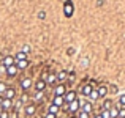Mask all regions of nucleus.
Masks as SVG:
<instances>
[{"label":"nucleus","instance_id":"a878e982","mask_svg":"<svg viewBox=\"0 0 125 118\" xmlns=\"http://www.w3.org/2000/svg\"><path fill=\"white\" fill-rule=\"evenodd\" d=\"M0 118H10V112H6V110H0Z\"/></svg>","mask_w":125,"mask_h":118},{"label":"nucleus","instance_id":"39448f33","mask_svg":"<svg viewBox=\"0 0 125 118\" xmlns=\"http://www.w3.org/2000/svg\"><path fill=\"white\" fill-rule=\"evenodd\" d=\"M32 84H33V82H32V79H30V77H24V79L21 80V84H19V85H21V88H22L24 91H27L29 88L32 87Z\"/></svg>","mask_w":125,"mask_h":118},{"label":"nucleus","instance_id":"5701e85b","mask_svg":"<svg viewBox=\"0 0 125 118\" xmlns=\"http://www.w3.org/2000/svg\"><path fill=\"white\" fill-rule=\"evenodd\" d=\"M6 88H8V85H6L5 82H0V96H3V93L6 91Z\"/></svg>","mask_w":125,"mask_h":118},{"label":"nucleus","instance_id":"2f4dec72","mask_svg":"<svg viewBox=\"0 0 125 118\" xmlns=\"http://www.w3.org/2000/svg\"><path fill=\"white\" fill-rule=\"evenodd\" d=\"M2 101H3V96H0V104H2Z\"/></svg>","mask_w":125,"mask_h":118},{"label":"nucleus","instance_id":"f8f14e48","mask_svg":"<svg viewBox=\"0 0 125 118\" xmlns=\"http://www.w3.org/2000/svg\"><path fill=\"white\" fill-rule=\"evenodd\" d=\"M97 91H98V98H106V94H108V87L106 85H100V87L97 88Z\"/></svg>","mask_w":125,"mask_h":118},{"label":"nucleus","instance_id":"c756f323","mask_svg":"<svg viewBox=\"0 0 125 118\" xmlns=\"http://www.w3.org/2000/svg\"><path fill=\"white\" fill-rule=\"evenodd\" d=\"M55 117H57V115H52V113H46V115H44V118H55Z\"/></svg>","mask_w":125,"mask_h":118},{"label":"nucleus","instance_id":"dca6fc26","mask_svg":"<svg viewBox=\"0 0 125 118\" xmlns=\"http://www.w3.org/2000/svg\"><path fill=\"white\" fill-rule=\"evenodd\" d=\"M55 82H57V76H55V74H48V77H46V85H54Z\"/></svg>","mask_w":125,"mask_h":118},{"label":"nucleus","instance_id":"b1692460","mask_svg":"<svg viewBox=\"0 0 125 118\" xmlns=\"http://www.w3.org/2000/svg\"><path fill=\"white\" fill-rule=\"evenodd\" d=\"M89 98H90V99H94V101L98 99V91H97V90H92V93L89 94Z\"/></svg>","mask_w":125,"mask_h":118},{"label":"nucleus","instance_id":"4468645a","mask_svg":"<svg viewBox=\"0 0 125 118\" xmlns=\"http://www.w3.org/2000/svg\"><path fill=\"white\" fill-rule=\"evenodd\" d=\"M52 104H54V106H57V107H62V106L65 104L63 96H54V99H52Z\"/></svg>","mask_w":125,"mask_h":118},{"label":"nucleus","instance_id":"6e6552de","mask_svg":"<svg viewBox=\"0 0 125 118\" xmlns=\"http://www.w3.org/2000/svg\"><path fill=\"white\" fill-rule=\"evenodd\" d=\"M46 80H43V79H38L37 82H35V90L37 91H44L46 90Z\"/></svg>","mask_w":125,"mask_h":118},{"label":"nucleus","instance_id":"9d476101","mask_svg":"<svg viewBox=\"0 0 125 118\" xmlns=\"http://www.w3.org/2000/svg\"><path fill=\"white\" fill-rule=\"evenodd\" d=\"M35 112H37V106H35V104H27V106H25V115L27 117L35 115Z\"/></svg>","mask_w":125,"mask_h":118},{"label":"nucleus","instance_id":"423d86ee","mask_svg":"<svg viewBox=\"0 0 125 118\" xmlns=\"http://www.w3.org/2000/svg\"><path fill=\"white\" fill-rule=\"evenodd\" d=\"M14 96H16V90L13 87H8L6 88V91L5 93H3V98H5V99H14Z\"/></svg>","mask_w":125,"mask_h":118},{"label":"nucleus","instance_id":"9b49d317","mask_svg":"<svg viewBox=\"0 0 125 118\" xmlns=\"http://www.w3.org/2000/svg\"><path fill=\"white\" fill-rule=\"evenodd\" d=\"M5 71H6V76L8 77H14L16 74H18V68H16V65H13V66H8V68H5Z\"/></svg>","mask_w":125,"mask_h":118},{"label":"nucleus","instance_id":"a211bd4d","mask_svg":"<svg viewBox=\"0 0 125 118\" xmlns=\"http://www.w3.org/2000/svg\"><path fill=\"white\" fill-rule=\"evenodd\" d=\"M55 76H57V82H59V84H63V80L67 79L68 74H67V71H60V73H57Z\"/></svg>","mask_w":125,"mask_h":118},{"label":"nucleus","instance_id":"412c9836","mask_svg":"<svg viewBox=\"0 0 125 118\" xmlns=\"http://www.w3.org/2000/svg\"><path fill=\"white\" fill-rule=\"evenodd\" d=\"M59 110H60V107L54 106V104H51V106L48 107V113H52V115H57V113H59Z\"/></svg>","mask_w":125,"mask_h":118},{"label":"nucleus","instance_id":"2eb2a0df","mask_svg":"<svg viewBox=\"0 0 125 118\" xmlns=\"http://www.w3.org/2000/svg\"><path fill=\"white\" fill-rule=\"evenodd\" d=\"M16 68L18 69H25V68L29 66V60H19V61H16Z\"/></svg>","mask_w":125,"mask_h":118},{"label":"nucleus","instance_id":"7c9ffc66","mask_svg":"<svg viewBox=\"0 0 125 118\" xmlns=\"http://www.w3.org/2000/svg\"><path fill=\"white\" fill-rule=\"evenodd\" d=\"M94 118H103V117H101V115H100V113H98V115H95Z\"/></svg>","mask_w":125,"mask_h":118},{"label":"nucleus","instance_id":"c85d7f7f","mask_svg":"<svg viewBox=\"0 0 125 118\" xmlns=\"http://www.w3.org/2000/svg\"><path fill=\"white\" fill-rule=\"evenodd\" d=\"M119 102H120V106L125 107V94H122V96L119 98Z\"/></svg>","mask_w":125,"mask_h":118},{"label":"nucleus","instance_id":"0eeeda50","mask_svg":"<svg viewBox=\"0 0 125 118\" xmlns=\"http://www.w3.org/2000/svg\"><path fill=\"white\" fill-rule=\"evenodd\" d=\"M16 63V60H14V57L13 55H6L5 58H3V61H2V65L5 68H8V66H13V65Z\"/></svg>","mask_w":125,"mask_h":118},{"label":"nucleus","instance_id":"f03ea898","mask_svg":"<svg viewBox=\"0 0 125 118\" xmlns=\"http://www.w3.org/2000/svg\"><path fill=\"white\" fill-rule=\"evenodd\" d=\"M13 101L11 99H5L3 98V101H2V104H0V110H6V112H10V110L13 109Z\"/></svg>","mask_w":125,"mask_h":118},{"label":"nucleus","instance_id":"20e7f679","mask_svg":"<svg viewBox=\"0 0 125 118\" xmlns=\"http://www.w3.org/2000/svg\"><path fill=\"white\" fill-rule=\"evenodd\" d=\"M63 99H65V104L73 102L74 99H78V98H76V91H67V93L63 94Z\"/></svg>","mask_w":125,"mask_h":118},{"label":"nucleus","instance_id":"bb28decb","mask_svg":"<svg viewBox=\"0 0 125 118\" xmlns=\"http://www.w3.org/2000/svg\"><path fill=\"white\" fill-rule=\"evenodd\" d=\"M103 118H111V115H109V110H101V113H100Z\"/></svg>","mask_w":125,"mask_h":118},{"label":"nucleus","instance_id":"1a4fd4ad","mask_svg":"<svg viewBox=\"0 0 125 118\" xmlns=\"http://www.w3.org/2000/svg\"><path fill=\"white\" fill-rule=\"evenodd\" d=\"M92 90H94V88H92L90 84H84L83 87H81V94H83V96H89V94L92 93Z\"/></svg>","mask_w":125,"mask_h":118},{"label":"nucleus","instance_id":"f257e3e1","mask_svg":"<svg viewBox=\"0 0 125 118\" xmlns=\"http://www.w3.org/2000/svg\"><path fill=\"white\" fill-rule=\"evenodd\" d=\"M79 109H81V102H79L78 99H74L73 102L68 104V112H70V113H76V112H79Z\"/></svg>","mask_w":125,"mask_h":118},{"label":"nucleus","instance_id":"473e14b6","mask_svg":"<svg viewBox=\"0 0 125 118\" xmlns=\"http://www.w3.org/2000/svg\"><path fill=\"white\" fill-rule=\"evenodd\" d=\"M70 118H74V117H70Z\"/></svg>","mask_w":125,"mask_h":118},{"label":"nucleus","instance_id":"ddd939ff","mask_svg":"<svg viewBox=\"0 0 125 118\" xmlns=\"http://www.w3.org/2000/svg\"><path fill=\"white\" fill-rule=\"evenodd\" d=\"M92 109H94V107H92V102H89V101H85L84 104H81V109H79V110H83V112H85V113H89V115H90Z\"/></svg>","mask_w":125,"mask_h":118},{"label":"nucleus","instance_id":"aec40b11","mask_svg":"<svg viewBox=\"0 0 125 118\" xmlns=\"http://www.w3.org/2000/svg\"><path fill=\"white\" fill-rule=\"evenodd\" d=\"M111 107H113V101H111V99H104L103 104H101V109H103V110H109Z\"/></svg>","mask_w":125,"mask_h":118},{"label":"nucleus","instance_id":"6ab92c4d","mask_svg":"<svg viewBox=\"0 0 125 118\" xmlns=\"http://www.w3.org/2000/svg\"><path fill=\"white\" fill-rule=\"evenodd\" d=\"M109 115H111V118H119V107L113 106L109 109Z\"/></svg>","mask_w":125,"mask_h":118},{"label":"nucleus","instance_id":"393cba45","mask_svg":"<svg viewBox=\"0 0 125 118\" xmlns=\"http://www.w3.org/2000/svg\"><path fill=\"white\" fill-rule=\"evenodd\" d=\"M76 118H90V115H89V113H85V112H83V110H79V113H78Z\"/></svg>","mask_w":125,"mask_h":118},{"label":"nucleus","instance_id":"f3484780","mask_svg":"<svg viewBox=\"0 0 125 118\" xmlns=\"http://www.w3.org/2000/svg\"><path fill=\"white\" fill-rule=\"evenodd\" d=\"M71 14H73V6H71V2H67L65 3V16L70 17Z\"/></svg>","mask_w":125,"mask_h":118},{"label":"nucleus","instance_id":"cd10ccee","mask_svg":"<svg viewBox=\"0 0 125 118\" xmlns=\"http://www.w3.org/2000/svg\"><path fill=\"white\" fill-rule=\"evenodd\" d=\"M119 118H125V107H120L119 109Z\"/></svg>","mask_w":125,"mask_h":118},{"label":"nucleus","instance_id":"4be33fe9","mask_svg":"<svg viewBox=\"0 0 125 118\" xmlns=\"http://www.w3.org/2000/svg\"><path fill=\"white\" fill-rule=\"evenodd\" d=\"M14 60L16 61H19V60H27V54H25V52H18V54H16V57H14Z\"/></svg>","mask_w":125,"mask_h":118},{"label":"nucleus","instance_id":"7ed1b4c3","mask_svg":"<svg viewBox=\"0 0 125 118\" xmlns=\"http://www.w3.org/2000/svg\"><path fill=\"white\" fill-rule=\"evenodd\" d=\"M65 93H67V87H65V84H59L57 87L54 88V96H63Z\"/></svg>","mask_w":125,"mask_h":118}]
</instances>
